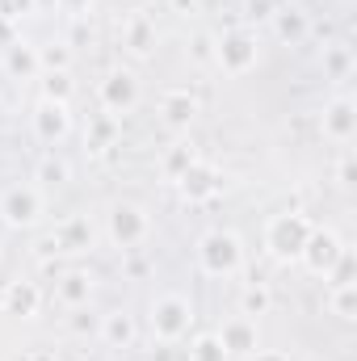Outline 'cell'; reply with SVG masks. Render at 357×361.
Here are the masks:
<instances>
[{
	"instance_id": "obj_1",
	"label": "cell",
	"mask_w": 357,
	"mask_h": 361,
	"mask_svg": "<svg viewBox=\"0 0 357 361\" xmlns=\"http://www.w3.org/2000/svg\"><path fill=\"white\" fill-rule=\"evenodd\" d=\"M311 227H315V223H311L307 214H298V210L273 214V219L265 223V252L277 257V261H298V252H303Z\"/></svg>"
},
{
	"instance_id": "obj_2",
	"label": "cell",
	"mask_w": 357,
	"mask_h": 361,
	"mask_svg": "<svg viewBox=\"0 0 357 361\" xmlns=\"http://www.w3.org/2000/svg\"><path fill=\"white\" fill-rule=\"evenodd\" d=\"M198 265L206 277H236L244 269V244L231 231H206L198 240Z\"/></svg>"
},
{
	"instance_id": "obj_3",
	"label": "cell",
	"mask_w": 357,
	"mask_h": 361,
	"mask_svg": "<svg viewBox=\"0 0 357 361\" xmlns=\"http://www.w3.org/2000/svg\"><path fill=\"white\" fill-rule=\"evenodd\" d=\"M147 324H152V336L160 345H177V341L189 336V328H193V302L185 294H160L152 302Z\"/></svg>"
},
{
	"instance_id": "obj_4",
	"label": "cell",
	"mask_w": 357,
	"mask_h": 361,
	"mask_svg": "<svg viewBox=\"0 0 357 361\" xmlns=\"http://www.w3.org/2000/svg\"><path fill=\"white\" fill-rule=\"evenodd\" d=\"M261 59V47H257V34L236 25V30H223L214 38V68H223L227 76H248Z\"/></svg>"
},
{
	"instance_id": "obj_5",
	"label": "cell",
	"mask_w": 357,
	"mask_h": 361,
	"mask_svg": "<svg viewBox=\"0 0 357 361\" xmlns=\"http://www.w3.org/2000/svg\"><path fill=\"white\" fill-rule=\"evenodd\" d=\"M105 235H109L114 248L135 252V248L152 235V214H147L143 206H135V202H114L109 214H105Z\"/></svg>"
},
{
	"instance_id": "obj_6",
	"label": "cell",
	"mask_w": 357,
	"mask_h": 361,
	"mask_svg": "<svg viewBox=\"0 0 357 361\" xmlns=\"http://www.w3.org/2000/svg\"><path fill=\"white\" fill-rule=\"evenodd\" d=\"M341 252H345V240H341L332 227H311V235H307V244H303L298 261H303V269H307V273L328 277V269L341 261Z\"/></svg>"
},
{
	"instance_id": "obj_7",
	"label": "cell",
	"mask_w": 357,
	"mask_h": 361,
	"mask_svg": "<svg viewBox=\"0 0 357 361\" xmlns=\"http://www.w3.org/2000/svg\"><path fill=\"white\" fill-rule=\"evenodd\" d=\"M0 219L8 227H34L42 219V189L38 185H13V189H4Z\"/></svg>"
},
{
	"instance_id": "obj_8",
	"label": "cell",
	"mask_w": 357,
	"mask_h": 361,
	"mask_svg": "<svg viewBox=\"0 0 357 361\" xmlns=\"http://www.w3.org/2000/svg\"><path fill=\"white\" fill-rule=\"evenodd\" d=\"M97 97H101V109H105V114L122 118V114H131V109L139 105V76L126 72V68H114V72L101 80Z\"/></svg>"
},
{
	"instance_id": "obj_9",
	"label": "cell",
	"mask_w": 357,
	"mask_h": 361,
	"mask_svg": "<svg viewBox=\"0 0 357 361\" xmlns=\"http://www.w3.org/2000/svg\"><path fill=\"white\" fill-rule=\"evenodd\" d=\"M320 130H324V139H332V143H341V147L357 139V101L349 92H341V97H332V101L324 105Z\"/></svg>"
},
{
	"instance_id": "obj_10",
	"label": "cell",
	"mask_w": 357,
	"mask_h": 361,
	"mask_svg": "<svg viewBox=\"0 0 357 361\" xmlns=\"http://www.w3.org/2000/svg\"><path fill=\"white\" fill-rule=\"evenodd\" d=\"M177 189H181V197L193 202V206H198V202H210V197L223 189V173H219L210 160H193V164L177 177Z\"/></svg>"
},
{
	"instance_id": "obj_11",
	"label": "cell",
	"mask_w": 357,
	"mask_h": 361,
	"mask_svg": "<svg viewBox=\"0 0 357 361\" xmlns=\"http://www.w3.org/2000/svg\"><path fill=\"white\" fill-rule=\"evenodd\" d=\"M219 341L227 349V357H253L261 349V332H257V319L248 315H231L223 328H219Z\"/></svg>"
},
{
	"instance_id": "obj_12",
	"label": "cell",
	"mask_w": 357,
	"mask_h": 361,
	"mask_svg": "<svg viewBox=\"0 0 357 361\" xmlns=\"http://www.w3.org/2000/svg\"><path fill=\"white\" fill-rule=\"evenodd\" d=\"M68 130H72L68 105H59V101H38V109H34V135H38L42 143H63Z\"/></svg>"
},
{
	"instance_id": "obj_13",
	"label": "cell",
	"mask_w": 357,
	"mask_h": 361,
	"mask_svg": "<svg viewBox=\"0 0 357 361\" xmlns=\"http://www.w3.org/2000/svg\"><path fill=\"white\" fill-rule=\"evenodd\" d=\"M198 118V101L189 97V89H169L160 97V122L169 130H189Z\"/></svg>"
},
{
	"instance_id": "obj_14",
	"label": "cell",
	"mask_w": 357,
	"mask_h": 361,
	"mask_svg": "<svg viewBox=\"0 0 357 361\" xmlns=\"http://www.w3.org/2000/svg\"><path fill=\"white\" fill-rule=\"evenodd\" d=\"M269 21H273V34H277L286 47H303V42L311 38V17H307L298 4H290V8H277Z\"/></svg>"
},
{
	"instance_id": "obj_15",
	"label": "cell",
	"mask_w": 357,
	"mask_h": 361,
	"mask_svg": "<svg viewBox=\"0 0 357 361\" xmlns=\"http://www.w3.org/2000/svg\"><path fill=\"white\" fill-rule=\"evenodd\" d=\"M51 244H55V252H89V248H92V227H89V219H85V214H72V219H63V223L55 227Z\"/></svg>"
},
{
	"instance_id": "obj_16",
	"label": "cell",
	"mask_w": 357,
	"mask_h": 361,
	"mask_svg": "<svg viewBox=\"0 0 357 361\" xmlns=\"http://www.w3.org/2000/svg\"><path fill=\"white\" fill-rule=\"evenodd\" d=\"M0 307H4L8 315L30 319V315H38V307H42V290H38L34 281H8L4 294H0Z\"/></svg>"
},
{
	"instance_id": "obj_17",
	"label": "cell",
	"mask_w": 357,
	"mask_h": 361,
	"mask_svg": "<svg viewBox=\"0 0 357 361\" xmlns=\"http://www.w3.org/2000/svg\"><path fill=\"white\" fill-rule=\"evenodd\" d=\"M156 21L152 17H131L126 21V30H122V47L135 55V59H147L152 51H156Z\"/></svg>"
},
{
	"instance_id": "obj_18",
	"label": "cell",
	"mask_w": 357,
	"mask_h": 361,
	"mask_svg": "<svg viewBox=\"0 0 357 361\" xmlns=\"http://www.w3.org/2000/svg\"><path fill=\"white\" fill-rule=\"evenodd\" d=\"M55 298L63 302V307H72V311H80V307H89L92 298V277L80 269H68L59 281H55Z\"/></svg>"
},
{
	"instance_id": "obj_19",
	"label": "cell",
	"mask_w": 357,
	"mask_h": 361,
	"mask_svg": "<svg viewBox=\"0 0 357 361\" xmlns=\"http://www.w3.org/2000/svg\"><path fill=\"white\" fill-rule=\"evenodd\" d=\"M4 68H8V76H21V80L42 76V68H38V47H30V42H8V47H4Z\"/></svg>"
},
{
	"instance_id": "obj_20",
	"label": "cell",
	"mask_w": 357,
	"mask_h": 361,
	"mask_svg": "<svg viewBox=\"0 0 357 361\" xmlns=\"http://www.w3.org/2000/svg\"><path fill=\"white\" fill-rule=\"evenodd\" d=\"M97 332H101V341H105V345H114V349H126V345L135 341V319H131L126 311H109V315H101Z\"/></svg>"
},
{
	"instance_id": "obj_21",
	"label": "cell",
	"mask_w": 357,
	"mask_h": 361,
	"mask_svg": "<svg viewBox=\"0 0 357 361\" xmlns=\"http://www.w3.org/2000/svg\"><path fill=\"white\" fill-rule=\"evenodd\" d=\"M320 63H324V76H328V80H349V76H353V51H349L345 42H328Z\"/></svg>"
},
{
	"instance_id": "obj_22",
	"label": "cell",
	"mask_w": 357,
	"mask_h": 361,
	"mask_svg": "<svg viewBox=\"0 0 357 361\" xmlns=\"http://www.w3.org/2000/svg\"><path fill=\"white\" fill-rule=\"evenodd\" d=\"M328 311H332L337 319L353 324L357 319V286H332V290H328Z\"/></svg>"
},
{
	"instance_id": "obj_23",
	"label": "cell",
	"mask_w": 357,
	"mask_h": 361,
	"mask_svg": "<svg viewBox=\"0 0 357 361\" xmlns=\"http://www.w3.org/2000/svg\"><path fill=\"white\" fill-rule=\"evenodd\" d=\"M193 160H198V152H193L189 143H173V147L164 152V160H160V173H164L169 180H177L181 173H185V169L193 164Z\"/></svg>"
},
{
	"instance_id": "obj_24",
	"label": "cell",
	"mask_w": 357,
	"mask_h": 361,
	"mask_svg": "<svg viewBox=\"0 0 357 361\" xmlns=\"http://www.w3.org/2000/svg\"><path fill=\"white\" fill-rule=\"evenodd\" d=\"M269 307H273V294H269L261 281H253V286H244V294H240V315H248V319H257V315H265Z\"/></svg>"
},
{
	"instance_id": "obj_25",
	"label": "cell",
	"mask_w": 357,
	"mask_h": 361,
	"mask_svg": "<svg viewBox=\"0 0 357 361\" xmlns=\"http://www.w3.org/2000/svg\"><path fill=\"white\" fill-rule=\"evenodd\" d=\"M114 139H118V118H114V114H101V118L89 122V147L92 152L114 147Z\"/></svg>"
},
{
	"instance_id": "obj_26",
	"label": "cell",
	"mask_w": 357,
	"mask_h": 361,
	"mask_svg": "<svg viewBox=\"0 0 357 361\" xmlns=\"http://www.w3.org/2000/svg\"><path fill=\"white\" fill-rule=\"evenodd\" d=\"M189 361H231V357H227L219 332H202V336L189 345Z\"/></svg>"
},
{
	"instance_id": "obj_27",
	"label": "cell",
	"mask_w": 357,
	"mask_h": 361,
	"mask_svg": "<svg viewBox=\"0 0 357 361\" xmlns=\"http://www.w3.org/2000/svg\"><path fill=\"white\" fill-rule=\"evenodd\" d=\"M68 63H72V47H63V42L38 47V68L42 72H68Z\"/></svg>"
},
{
	"instance_id": "obj_28",
	"label": "cell",
	"mask_w": 357,
	"mask_h": 361,
	"mask_svg": "<svg viewBox=\"0 0 357 361\" xmlns=\"http://www.w3.org/2000/svg\"><path fill=\"white\" fill-rule=\"evenodd\" d=\"M42 101H59V105L72 101V80H68V72H42Z\"/></svg>"
},
{
	"instance_id": "obj_29",
	"label": "cell",
	"mask_w": 357,
	"mask_h": 361,
	"mask_svg": "<svg viewBox=\"0 0 357 361\" xmlns=\"http://www.w3.org/2000/svg\"><path fill=\"white\" fill-rule=\"evenodd\" d=\"M332 286H357V257H353V248L345 244V252H341V261L328 269V290Z\"/></svg>"
},
{
	"instance_id": "obj_30",
	"label": "cell",
	"mask_w": 357,
	"mask_h": 361,
	"mask_svg": "<svg viewBox=\"0 0 357 361\" xmlns=\"http://www.w3.org/2000/svg\"><path fill=\"white\" fill-rule=\"evenodd\" d=\"M72 177V169H68V160H59V156H47L42 164H38V180L42 185H68Z\"/></svg>"
},
{
	"instance_id": "obj_31",
	"label": "cell",
	"mask_w": 357,
	"mask_h": 361,
	"mask_svg": "<svg viewBox=\"0 0 357 361\" xmlns=\"http://www.w3.org/2000/svg\"><path fill=\"white\" fill-rule=\"evenodd\" d=\"M189 55H193L198 63H214V38H210V34H193Z\"/></svg>"
},
{
	"instance_id": "obj_32",
	"label": "cell",
	"mask_w": 357,
	"mask_h": 361,
	"mask_svg": "<svg viewBox=\"0 0 357 361\" xmlns=\"http://www.w3.org/2000/svg\"><path fill=\"white\" fill-rule=\"evenodd\" d=\"M38 0H0V21H21L25 13H34Z\"/></svg>"
},
{
	"instance_id": "obj_33",
	"label": "cell",
	"mask_w": 357,
	"mask_h": 361,
	"mask_svg": "<svg viewBox=\"0 0 357 361\" xmlns=\"http://www.w3.org/2000/svg\"><path fill=\"white\" fill-rule=\"evenodd\" d=\"M337 180H341L345 189H353V185H357V160H353V152H345V156H341V164H337Z\"/></svg>"
},
{
	"instance_id": "obj_34",
	"label": "cell",
	"mask_w": 357,
	"mask_h": 361,
	"mask_svg": "<svg viewBox=\"0 0 357 361\" xmlns=\"http://www.w3.org/2000/svg\"><path fill=\"white\" fill-rule=\"evenodd\" d=\"M55 4H59L63 13H76V17H80V13H89V4H92V0H55Z\"/></svg>"
},
{
	"instance_id": "obj_35",
	"label": "cell",
	"mask_w": 357,
	"mask_h": 361,
	"mask_svg": "<svg viewBox=\"0 0 357 361\" xmlns=\"http://www.w3.org/2000/svg\"><path fill=\"white\" fill-rule=\"evenodd\" d=\"M248 13L253 17H273V0H248Z\"/></svg>"
},
{
	"instance_id": "obj_36",
	"label": "cell",
	"mask_w": 357,
	"mask_h": 361,
	"mask_svg": "<svg viewBox=\"0 0 357 361\" xmlns=\"http://www.w3.org/2000/svg\"><path fill=\"white\" fill-rule=\"evenodd\" d=\"M253 361H290V357H286V353H277V349H257Z\"/></svg>"
},
{
	"instance_id": "obj_37",
	"label": "cell",
	"mask_w": 357,
	"mask_h": 361,
	"mask_svg": "<svg viewBox=\"0 0 357 361\" xmlns=\"http://www.w3.org/2000/svg\"><path fill=\"white\" fill-rule=\"evenodd\" d=\"M72 328H76V332H92L97 324H92V319H85V315H76V319H72Z\"/></svg>"
},
{
	"instance_id": "obj_38",
	"label": "cell",
	"mask_w": 357,
	"mask_h": 361,
	"mask_svg": "<svg viewBox=\"0 0 357 361\" xmlns=\"http://www.w3.org/2000/svg\"><path fill=\"white\" fill-rule=\"evenodd\" d=\"M177 13H198V0H173Z\"/></svg>"
},
{
	"instance_id": "obj_39",
	"label": "cell",
	"mask_w": 357,
	"mask_h": 361,
	"mask_svg": "<svg viewBox=\"0 0 357 361\" xmlns=\"http://www.w3.org/2000/svg\"><path fill=\"white\" fill-rule=\"evenodd\" d=\"M303 361H324V357H303Z\"/></svg>"
}]
</instances>
